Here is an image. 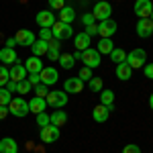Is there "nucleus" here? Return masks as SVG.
I'll return each instance as SVG.
<instances>
[{"label": "nucleus", "instance_id": "obj_1", "mask_svg": "<svg viewBox=\"0 0 153 153\" xmlns=\"http://www.w3.org/2000/svg\"><path fill=\"white\" fill-rule=\"evenodd\" d=\"M125 61L129 63L133 70H139V68H143V65L147 63V53H145V49L135 47L131 53H127V59H125Z\"/></svg>", "mask_w": 153, "mask_h": 153}, {"label": "nucleus", "instance_id": "obj_2", "mask_svg": "<svg viewBox=\"0 0 153 153\" xmlns=\"http://www.w3.org/2000/svg\"><path fill=\"white\" fill-rule=\"evenodd\" d=\"M8 112L16 118H25L29 114V102L25 98H21V96L19 98H12L10 104H8Z\"/></svg>", "mask_w": 153, "mask_h": 153}, {"label": "nucleus", "instance_id": "obj_3", "mask_svg": "<svg viewBox=\"0 0 153 153\" xmlns=\"http://www.w3.org/2000/svg\"><path fill=\"white\" fill-rule=\"evenodd\" d=\"M51 33H53V39L65 41V39L74 37V29H71V25H68V23L55 21V23H53V27H51Z\"/></svg>", "mask_w": 153, "mask_h": 153}, {"label": "nucleus", "instance_id": "obj_4", "mask_svg": "<svg viewBox=\"0 0 153 153\" xmlns=\"http://www.w3.org/2000/svg\"><path fill=\"white\" fill-rule=\"evenodd\" d=\"M82 63L86 65V68H98L100 63H102V55L96 51L94 47H88V49H84L82 51Z\"/></svg>", "mask_w": 153, "mask_h": 153}, {"label": "nucleus", "instance_id": "obj_5", "mask_svg": "<svg viewBox=\"0 0 153 153\" xmlns=\"http://www.w3.org/2000/svg\"><path fill=\"white\" fill-rule=\"evenodd\" d=\"M45 102L49 106H53V108H63V106L68 104V92H63V90H53V92H49L45 96Z\"/></svg>", "mask_w": 153, "mask_h": 153}, {"label": "nucleus", "instance_id": "obj_6", "mask_svg": "<svg viewBox=\"0 0 153 153\" xmlns=\"http://www.w3.org/2000/svg\"><path fill=\"white\" fill-rule=\"evenodd\" d=\"M92 14H94V19L100 23V21H106V19H110V14H112V6H110V2H106V0H100V2H96L94 8H92Z\"/></svg>", "mask_w": 153, "mask_h": 153}, {"label": "nucleus", "instance_id": "obj_7", "mask_svg": "<svg viewBox=\"0 0 153 153\" xmlns=\"http://www.w3.org/2000/svg\"><path fill=\"white\" fill-rule=\"evenodd\" d=\"M135 14L139 19H149V14L153 10V2L151 0H135V6H133Z\"/></svg>", "mask_w": 153, "mask_h": 153}, {"label": "nucleus", "instance_id": "obj_8", "mask_svg": "<svg viewBox=\"0 0 153 153\" xmlns=\"http://www.w3.org/2000/svg\"><path fill=\"white\" fill-rule=\"evenodd\" d=\"M117 33V23L112 19H106V21H100L98 23V35L104 37V39H110V37Z\"/></svg>", "mask_w": 153, "mask_h": 153}, {"label": "nucleus", "instance_id": "obj_9", "mask_svg": "<svg viewBox=\"0 0 153 153\" xmlns=\"http://www.w3.org/2000/svg\"><path fill=\"white\" fill-rule=\"evenodd\" d=\"M39 78H41V84H45V86H53V84H57L59 74H57L55 68H43V70L39 71Z\"/></svg>", "mask_w": 153, "mask_h": 153}, {"label": "nucleus", "instance_id": "obj_10", "mask_svg": "<svg viewBox=\"0 0 153 153\" xmlns=\"http://www.w3.org/2000/svg\"><path fill=\"white\" fill-rule=\"evenodd\" d=\"M41 141L43 143H55L59 139V127H55V125H47V127H43L41 129Z\"/></svg>", "mask_w": 153, "mask_h": 153}, {"label": "nucleus", "instance_id": "obj_11", "mask_svg": "<svg viewBox=\"0 0 153 153\" xmlns=\"http://www.w3.org/2000/svg\"><path fill=\"white\" fill-rule=\"evenodd\" d=\"M35 21H37V25H39L41 29H51L53 23H55V14L49 12V10H39L37 16H35Z\"/></svg>", "mask_w": 153, "mask_h": 153}, {"label": "nucleus", "instance_id": "obj_12", "mask_svg": "<svg viewBox=\"0 0 153 153\" xmlns=\"http://www.w3.org/2000/svg\"><path fill=\"white\" fill-rule=\"evenodd\" d=\"M137 35L141 37V39H147V37L153 35V21L151 19H139V23H137Z\"/></svg>", "mask_w": 153, "mask_h": 153}, {"label": "nucleus", "instance_id": "obj_13", "mask_svg": "<svg viewBox=\"0 0 153 153\" xmlns=\"http://www.w3.org/2000/svg\"><path fill=\"white\" fill-rule=\"evenodd\" d=\"M10 80L12 82H23V80H27V76H29V71H27V68H25V63H12L10 70Z\"/></svg>", "mask_w": 153, "mask_h": 153}, {"label": "nucleus", "instance_id": "obj_14", "mask_svg": "<svg viewBox=\"0 0 153 153\" xmlns=\"http://www.w3.org/2000/svg\"><path fill=\"white\" fill-rule=\"evenodd\" d=\"M14 39H16V43L23 45V47H31V45L35 43V35H33L29 29H21V31H16Z\"/></svg>", "mask_w": 153, "mask_h": 153}, {"label": "nucleus", "instance_id": "obj_15", "mask_svg": "<svg viewBox=\"0 0 153 153\" xmlns=\"http://www.w3.org/2000/svg\"><path fill=\"white\" fill-rule=\"evenodd\" d=\"M82 90H84V82L80 78H68L63 84V92H68V94H80Z\"/></svg>", "mask_w": 153, "mask_h": 153}, {"label": "nucleus", "instance_id": "obj_16", "mask_svg": "<svg viewBox=\"0 0 153 153\" xmlns=\"http://www.w3.org/2000/svg\"><path fill=\"white\" fill-rule=\"evenodd\" d=\"M0 61H2V65H12V63H16L19 57H16V51L10 47H2L0 49Z\"/></svg>", "mask_w": 153, "mask_h": 153}, {"label": "nucleus", "instance_id": "obj_17", "mask_svg": "<svg viewBox=\"0 0 153 153\" xmlns=\"http://www.w3.org/2000/svg\"><path fill=\"white\" fill-rule=\"evenodd\" d=\"M90 39H92V37L88 35L86 31H82V33L74 35V45H76V49H78V51H84V49L90 47Z\"/></svg>", "mask_w": 153, "mask_h": 153}, {"label": "nucleus", "instance_id": "obj_18", "mask_svg": "<svg viewBox=\"0 0 153 153\" xmlns=\"http://www.w3.org/2000/svg\"><path fill=\"white\" fill-rule=\"evenodd\" d=\"M45 108H47V102H45V98H39V96H33L31 100H29V112H45Z\"/></svg>", "mask_w": 153, "mask_h": 153}, {"label": "nucleus", "instance_id": "obj_19", "mask_svg": "<svg viewBox=\"0 0 153 153\" xmlns=\"http://www.w3.org/2000/svg\"><path fill=\"white\" fill-rule=\"evenodd\" d=\"M25 68H27V71H29V74H39V71L43 70L45 65H43V61L37 57V55H31V57L25 61Z\"/></svg>", "mask_w": 153, "mask_h": 153}, {"label": "nucleus", "instance_id": "obj_20", "mask_svg": "<svg viewBox=\"0 0 153 153\" xmlns=\"http://www.w3.org/2000/svg\"><path fill=\"white\" fill-rule=\"evenodd\" d=\"M108 117H110V108L104 104H98L92 110V118H94L96 123H104V120H108Z\"/></svg>", "mask_w": 153, "mask_h": 153}, {"label": "nucleus", "instance_id": "obj_21", "mask_svg": "<svg viewBox=\"0 0 153 153\" xmlns=\"http://www.w3.org/2000/svg\"><path fill=\"white\" fill-rule=\"evenodd\" d=\"M0 153H19V145L12 137L0 139Z\"/></svg>", "mask_w": 153, "mask_h": 153}, {"label": "nucleus", "instance_id": "obj_22", "mask_svg": "<svg viewBox=\"0 0 153 153\" xmlns=\"http://www.w3.org/2000/svg\"><path fill=\"white\" fill-rule=\"evenodd\" d=\"M131 76H133V68H131L127 61H123V63H117V78H118V80L127 82V80H131Z\"/></svg>", "mask_w": 153, "mask_h": 153}, {"label": "nucleus", "instance_id": "obj_23", "mask_svg": "<svg viewBox=\"0 0 153 153\" xmlns=\"http://www.w3.org/2000/svg\"><path fill=\"white\" fill-rule=\"evenodd\" d=\"M31 51H33V55H37V57L45 55V53L49 51V41H43V39H35V43L31 45Z\"/></svg>", "mask_w": 153, "mask_h": 153}, {"label": "nucleus", "instance_id": "obj_24", "mask_svg": "<svg viewBox=\"0 0 153 153\" xmlns=\"http://www.w3.org/2000/svg\"><path fill=\"white\" fill-rule=\"evenodd\" d=\"M100 104L108 106L110 110H114V92L112 90H100Z\"/></svg>", "mask_w": 153, "mask_h": 153}, {"label": "nucleus", "instance_id": "obj_25", "mask_svg": "<svg viewBox=\"0 0 153 153\" xmlns=\"http://www.w3.org/2000/svg\"><path fill=\"white\" fill-rule=\"evenodd\" d=\"M49 120H51V125H55V127H63V125L68 123V114H65L63 110H55V112L49 114Z\"/></svg>", "mask_w": 153, "mask_h": 153}, {"label": "nucleus", "instance_id": "obj_26", "mask_svg": "<svg viewBox=\"0 0 153 153\" xmlns=\"http://www.w3.org/2000/svg\"><path fill=\"white\" fill-rule=\"evenodd\" d=\"M74 19H76V10H74L71 6H63V8L59 10V21H61V23L71 25V23H74Z\"/></svg>", "mask_w": 153, "mask_h": 153}, {"label": "nucleus", "instance_id": "obj_27", "mask_svg": "<svg viewBox=\"0 0 153 153\" xmlns=\"http://www.w3.org/2000/svg\"><path fill=\"white\" fill-rule=\"evenodd\" d=\"M112 49H114V43H112L110 39H104V37H102V39L98 41V49H96V51H98L100 55H110Z\"/></svg>", "mask_w": 153, "mask_h": 153}, {"label": "nucleus", "instance_id": "obj_28", "mask_svg": "<svg viewBox=\"0 0 153 153\" xmlns=\"http://www.w3.org/2000/svg\"><path fill=\"white\" fill-rule=\"evenodd\" d=\"M57 61H59V65H61L63 70H71V68H74V61H76V59H74V55H70V53H61Z\"/></svg>", "mask_w": 153, "mask_h": 153}, {"label": "nucleus", "instance_id": "obj_29", "mask_svg": "<svg viewBox=\"0 0 153 153\" xmlns=\"http://www.w3.org/2000/svg\"><path fill=\"white\" fill-rule=\"evenodd\" d=\"M110 59H112V61H114V63H123V61H125V59H127V51H125V49H112V51H110Z\"/></svg>", "mask_w": 153, "mask_h": 153}, {"label": "nucleus", "instance_id": "obj_30", "mask_svg": "<svg viewBox=\"0 0 153 153\" xmlns=\"http://www.w3.org/2000/svg\"><path fill=\"white\" fill-rule=\"evenodd\" d=\"M88 88L92 90V92H100V90H104V82H102V78H92L90 82H88Z\"/></svg>", "mask_w": 153, "mask_h": 153}, {"label": "nucleus", "instance_id": "obj_31", "mask_svg": "<svg viewBox=\"0 0 153 153\" xmlns=\"http://www.w3.org/2000/svg\"><path fill=\"white\" fill-rule=\"evenodd\" d=\"M8 82H10V71L6 65H0V88H4Z\"/></svg>", "mask_w": 153, "mask_h": 153}, {"label": "nucleus", "instance_id": "obj_32", "mask_svg": "<svg viewBox=\"0 0 153 153\" xmlns=\"http://www.w3.org/2000/svg\"><path fill=\"white\" fill-rule=\"evenodd\" d=\"M33 90V86L27 82V80H23V82H16V94H29Z\"/></svg>", "mask_w": 153, "mask_h": 153}, {"label": "nucleus", "instance_id": "obj_33", "mask_svg": "<svg viewBox=\"0 0 153 153\" xmlns=\"http://www.w3.org/2000/svg\"><path fill=\"white\" fill-rule=\"evenodd\" d=\"M10 100H12V94L6 88H0V106H8Z\"/></svg>", "mask_w": 153, "mask_h": 153}, {"label": "nucleus", "instance_id": "obj_34", "mask_svg": "<svg viewBox=\"0 0 153 153\" xmlns=\"http://www.w3.org/2000/svg\"><path fill=\"white\" fill-rule=\"evenodd\" d=\"M78 78H80L82 82H90V80L94 78V76H92V68H86V65H84L82 70H80V74H78Z\"/></svg>", "mask_w": 153, "mask_h": 153}, {"label": "nucleus", "instance_id": "obj_35", "mask_svg": "<svg viewBox=\"0 0 153 153\" xmlns=\"http://www.w3.org/2000/svg\"><path fill=\"white\" fill-rule=\"evenodd\" d=\"M33 92H35V96H39V98H45V96L49 94V86H45V84H37L35 88H33Z\"/></svg>", "mask_w": 153, "mask_h": 153}, {"label": "nucleus", "instance_id": "obj_36", "mask_svg": "<svg viewBox=\"0 0 153 153\" xmlns=\"http://www.w3.org/2000/svg\"><path fill=\"white\" fill-rule=\"evenodd\" d=\"M47 125H51V120H49V114L47 112H39L37 114V127H47Z\"/></svg>", "mask_w": 153, "mask_h": 153}, {"label": "nucleus", "instance_id": "obj_37", "mask_svg": "<svg viewBox=\"0 0 153 153\" xmlns=\"http://www.w3.org/2000/svg\"><path fill=\"white\" fill-rule=\"evenodd\" d=\"M65 6V0H49V8L51 10H61Z\"/></svg>", "mask_w": 153, "mask_h": 153}, {"label": "nucleus", "instance_id": "obj_38", "mask_svg": "<svg viewBox=\"0 0 153 153\" xmlns=\"http://www.w3.org/2000/svg\"><path fill=\"white\" fill-rule=\"evenodd\" d=\"M141 70H143V74H145L147 80H153V63H145Z\"/></svg>", "mask_w": 153, "mask_h": 153}, {"label": "nucleus", "instance_id": "obj_39", "mask_svg": "<svg viewBox=\"0 0 153 153\" xmlns=\"http://www.w3.org/2000/svg\"><path fill=\"white\" fill-rule=\"evenodd\" d=\"M82 23L86 25V27H90V25H94V23H96L94 14H92V12H88V14H82Z\"/></svg>", "mask_w": 153, "mask_h": 153}, {"label": "nucleus", "instance_id": "obj_40", "mask_svg": "<svg viewBox=\"0 0 153 153\" xmlns=\"http://www.w3.org/2000/svg\"><path fill=\"white\" fill-rule=\"evenodd\" d=\"M27 82L35 88L37 84H41V78H39V74H29V76H27Z\"/></svg>", "mask_w": 153, "mask_h": 153}, {"label": "nucleus", "instance_id": "obj_41", "mask_svg": "<svg viewBox=\"0 0 153 153\" xmlns=\"http://www.w3.org/2000/svg\"><path fill=\"white\" fill-rule=\"evenodd\" d=\"M39 39H43V41H51V39H53V33H51V29H41V33H39Z\"/></svg>", "mask_w": 153, "mask_h": 153}, {"label": "nucleus", "instance_id": "obj_42", "mask_svg": "<svg viewBox=\"0 0 153 153\" xmlns=\"http://www.w3.org/2000/svg\"><path fill=\"white\" fill-rule=\"evenodd\" d=\"M123 153H141V149H139V145L131 143V145H127V147L123 149Z\"/></svg>", "mask_w": 153, "mask_h": 153}, {"label": "nucleus", "instance_id": "obj_43", "mask_svg": "<svg viewBox=\"0 0 153 153\" xmlns=\"http://www.w3.org/2000/svg\"><path fill=\"white\" fill-rule=\"evenodd\" d=\"M47 55H49V61H57L61 53H59V49H49V51H47Z\"/></svg>", "mask_w": 153, "mask_h": 153}, {"label": "nucleus", "instance_id": "obj_44", "mask_svg": "<svg viewBox=\"0 0 153 153\" xmlns=\"http://www.w3.org/2000/svg\"><path fill=\"white\" fill-rule=\"evenodd\" d=\"M86 33H88V35L90 37H94V35H98V25H90V27H86Z\"/></svg>", "mask_w": 153, "mask_h": 153}, {"label": "nucleus", "instance_id": "obj_45", "mask_svg": "<svg viewBox=\"0 0 153 153\" xmlns=\"http://www.w3.org/2000/svg\"><path fill=\"white\" fill-rule=\"evenodd\" d=\"M61 47V41H59V39H51V41H49V49H59Z\"/></svg>", "mask_w": 153, "mask_h": 153}, {"label": "nucleus", "instance_id": "obj_46", "mask_svg": "<svg viewBox=\"0 0 153 153\" xmlns=\"http://www.w3.org/2000/svg\"><path fill=\"white\" fill-rule=\"evenodd\" d=\"M8 114H10V112H8V106H0V120H4Z\"/></svg>", "mask_w": 153, "mask_h": 153}, {"label": "nucleus", "instance_id": "obj_47", "mask_svg": "<svg viewBox=\"0 0 153 153\" xmlns=\"http://www.w3.org/2000/svg\"><path fill=\"white\" fill-rule=\"evenodd\" d=\"M4 88H6V90H8V92H10V94H14V92H16V82H8L6 84V86H4Z\"/></svg>", "mask_w": 153, "mask_h": 153}, {"label": "nucleus", "instance_id": "obj_48", "mask_svg": "<svg viewBox=\"0 0 153 153\" xmlns=\"http://www.w3.org/2000/svg\"><path fill=\"white\" fill-rule=\"evenodd\" d=\"M14 45H16V39H14V37H10V39H8V41H6V45H4V47H14Z\"/></svg>", "mask_w": 153, "mask_h": 153}, {"label": "nucleus", "instance_id": "obj_49", "mask_svg": "<svg viewBox=\"0 0 153 153\" xmlns=\"http://www.w3.org/2000/svg\"><path fill=\"white\" fill-rule=\"evenodd\" d=\"M74 59H76V61L82 59V51H76V53H74Z\"/></svg>", "mask_w": 153, "mask_h": 153}, {"label": "nucleus", "instance_id": "obj_50", "mask_svg": "<svg viewBox=\"0 0 153 153\" xmlns=\"http://www.w3.org/2000/svg\"><path fill=\"white\" fill-rule=\"evenodd\" d=\"M149 106H151V110H153V94L149 96Z\"/></svg>", "mask_w": 153, "mask_h": 153}, {"label": "nucleus", "instance_id": "obj_51", "mask_svg": "<svg viewBox=\"0 0 153 153\" xmlns=\"http://www.w3.org/2000/svg\"><path fill=\"white\" fill-rule=\"evenodd\" d=\"M149 19H151V21H153V10H151V14H149Z\"/></svg>", "mask_w": 153, "mask_h": 153}]
</instances>
